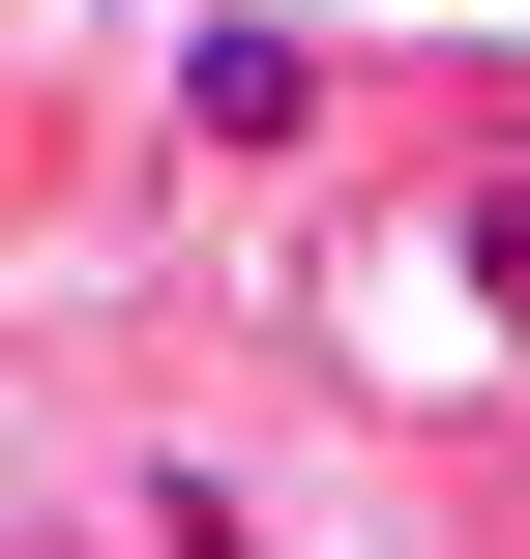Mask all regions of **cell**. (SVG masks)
Returning a JSON list of instances; mask_svg holds the SVG:
<instances>
[{"instance_id": "1", "label": "cell", "mask_w": 530, "mask_h": 559, "mask_svg": "<svg viewBox=\"0 0 530 559\" xmlns=\"http://www.w3.org/2000/svg\"><path fill=\"white\" fill-rule=\"evenodd\" d=\"M118 531H148V559H266V531H236V472H177V442L118 472Z\"/></svg>"}]
</instances>
